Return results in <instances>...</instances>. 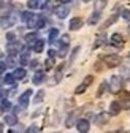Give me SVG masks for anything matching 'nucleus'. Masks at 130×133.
<instances>
[{"label": "nucleus", "instance_id": "f257e3e1", "mask_svg": "<svg viewBox=\"0 0 130 133\" xmlns=\"http://www.w3.org/2000/svg\"><path fill=\"white\" fill-rule=\"evenodd\" d=\"M27 25L30 29H41V27H44V18H43V16H40V14H34L27 21Z\"/></svg>", "mask_w": 130, "mask_h": 133}, {"label": "nucleus", "instance_id": "f03ea898", "mask_svg": "<svg viewBox=\"0 0 130 133\" xmlns=\"http://www.w3.org/2000/svg\"><path fill=\"white\" fill-rule=\"evenodd\" d=\"M103 62L109 66V68H114V66H119V65H121L122 59H121V56H118V54H109V56H105V57H103Z\"/></svg>", "mask_w": 130, "mask_h": 133}, {"label": "nucleus", "instance_id": "7ed1b4c3", "mask_svg": "<svg viewBox=\"0 0 130 133\" xmlns=\"http://www.w3.org/2000/svg\"><path fill=\"white\" fill-rule=\"evenodd\" d=\"M121 89H122V79L119 76H111V79H109V90L113 94H118Z\"/></svg>", "mask_w": 130, "mask_h": 133}, {"label": "nucleus", "instance_id": "20e7f679", "mask_svg": "<svg viewBox=\"0 0 130 133\" xmlns=\"http://www.w3.org/2000/svg\"><path fill=\"white\" fill-rule=\"evenodd\" d=\"M6 51L10 56H16L18 52L22 51V44L19 41H8V46H6Z\"/></svg>", "mask_w": 130, "mask_h": 133}, {"label": "nucleus", "instance_id": "39448f33", "mask_svg": "<svg viewBox=\"0 0 130 133\" xmlns=\"http://www.w3.org/2000/svg\"><path fill=\"white\" fill-rule=\"evenodd\" d=\"M92 81H94V76H90V75H89V76H86L84 82H83V84H79V86L76 87V90H75V92H76V94H84V92H86V89L92 84Z\"/></svg>", "mask_w": 130, "mask_h": 133}, {"label": "nucleus", "instance_id": "423d86ee", "mask_svg": "<svg viewBox=\"0 0 130 133\" xmlns=\"http://www.w3.org/2000/svg\"><path fill=\"white\" fill-rule=\"evenodd\" d=\"M54 13H56V16H57V18L63 19V18H67V16H68L70 10H68V6L65 5V3H62V5H59V6L54 10Z\"/></svg>", "mask_w": 130, "mask_h": 133}, {"label": "nucleus", "instance_id": "0eeeda50", "mask_svg": "<svg viewBox=\"0 0 130 133\" xmlns=\"http://www.w3.org/2000/svg\"><path fill=\"white\" fill-rule=\"evenodd\" d=\"M76 127H78V131L86 133V131H89V128H90V122H89L87 119H79L78 124H76Z\"/></svg>", "mask_w": 130, "mask_h": 133}, {"label": "nucleus", "instance_id": "6e6552de", "mask_svg": "<svg viewBox=\"0 0 130 133\" xmlns=\"http://www.w3.org/2000/svg\"><path fill=\"white\" fill-rule=\"evenodd\" d=\"M32 94H34L32 90H25V92H24V94L19 97V103H21V106H22V108H25V106L29 105V100H30Z\"/></svg>", "mask_w": 130, "mask_h": 133}, {"label": "nucleus", "instance_id": "1a4fd4ad", "mask_svg": "<svg viewBox=\"0 0 130 133\" xmlns=\"http://www.w3.org/2000/svg\"><path fill=\"white\" fill-rule=\"evenodd\" d=\"M121 109H122V106H121L119 102H111L109 103V116H118Z\"/></svg>", "mask_w": 130, "mask_h": 133}, {"label": "nucleus", "instance_id": "9d476101", "mask_svg": "<svg viewBox=\"0 0 130 133\" xmlns=\"http://www.w3.org/2000/svg\"><path fill=\"white\" fill-rule=\"evenodd\" d=\"M121 106H122V109H130V94L128 92L122 94V97H121Z\"/></svg>", "mask_w": 130, "mask_h": 133}, {"label": "nucleus", "instance_id": "9b49d317", "mask_svg": "<svg viewBox=\"0 0 130 133\" xmlns=\"http://www.w3.org/2000/svg\"><path fill=\"white\" fill-rule=\"evenodd\" d=\"M108 121H109V114H106V112H102V114H99L95 117V124L97 125H105Z\"/></svg>", "mask_w": 130, "mask_h": 133}, {"label": "nucleus", "instance_id": "f8f14e48", "mask_svg": "<svg viewBox=\"0 0 130 133\" xmlns=\"http://www.w3.org/2000/svg\"><path fill=\"white\" fill-rule=\"evenodd\" d=\"M83 19H81V18H73L72 21H70V29L72 30H79L81 27H83Z\"/></svg>", "mask_w": 130, "mask_h": 133}, {"label": "nucleus", "instance_id": "ddd939ff", "mask_svg": "<svg viewBox=\"0 0 130 133\" xmlns=\"http://www.w3.org/2000/svg\"><path fill=\"white\" fill-rule=\"evenodd\" d=\"M111 43L114 46H124V38L121 33H114V35L111 37Z\"/></svg>", "mask_w": 130, "mask_h": 133}, {"label": "nucleus", "instance_id": "4468645a", "mask_svg": "<svg viewBox=\"0 0 130 133\" xmlns=\"http://www.w3.org/2000/svg\"><path fill=\"white\" fill-rule=\"evenodd\" d=\"M11 13V5L5 3L3 6H0V18H8Z\"/></svg>", "mask_w": 130, "mask_h": 133}, {"label": "nucleus", "instance_id": "2eb2a0df", "mask_svg": "<svg viewBox=\"0 0 130 133\" xmlns=\"http://www.w3.org/2000/svg\"><path fill=\"white\" fill-rule=\"evenodd\" d=\"M32 48H34V52H43V49H44V41H43V40H37L34 44H32Z\"/></svg>", "mask_w": 130, "mask_h": 133}, {"label": "nucleus", "instance_id": "dca6fc26", "mask_svg": "<svg viewBox=\"0 0 130 133\" xmlns=\"http://www.w3.org/2000/svg\"><path fill=\"white\" fill-rule=\"evenodd\" d=\"M43 79H44V73L43 71H37L35 75H34V84H41L43 82Z\"/></svg>", "mask_w": 130, "mask_h": 133}, {"label": "nucleus", "instance_id": "f3484780", "mask_svg": "<svg viewBox=\"0 0 130 133\" xmlns=\"http://www.w3.org/2000/svg\"><path fill=\"white\" fill-rule=\"evenodd\" d=\"M5 124H8V125H16V124H18V117H16V116H13V114H8V116H5Z\"/></svg>", "mask_w": 130, "mask_h": 133}, {"label": "nucleus", "instance_id": "a211bd4d", "mask_svg": "<svg viewBox=\"0 0 130 133\" xmlns=\"http://www.w3.org/2000/svg\"><path fill=\"white\" fill-rule=\"evenodd\" d=\"M13 75H14V78H16V79H24L27 73H25V70H24V68H16Z\"/></svg>", "mask_w": 130, "mask_h": 133}, {"label": "nucleus", "instance_id": "6ab92c4d", "mask_svg": "<svg viewBox=\"0 0 130 133\" xmlns=\"http://www.w3.org/2000/svg\"><path fill=\"white\" fill-rule=\"evenodd\" d=\"M19 63H21V65L30 63V56H29V52H22V54L19 56Z\"/></svg>", "mask_w": 130, "mask_h": 133}, {"label": "nucleus", "instance_id": "aec40b11", "mask_svg": "<svg viewBox=\"0 0 130 133\" xmlns=\"http://www.w3.org/2000/svg\"><path fill=\"white\" fill-rule=\"evenodd\" d=\"M99 21H100V13H99V11H95V13L90 16V18H89V24L94 25V24H97Z\"/></svg>", "mask_w": 130, "mask_h": 133}, {"label": "nucleus", "instance_id": "412c9836", "mask_svg": "<svg viewBox=\"0 0 130 133\" xmlns=\"http://www.w3.org/2000/svg\"><path fill=\"white\" fill-rule=\"evenodd\" d=\"M14 81H16L14 75H5V78H3V84L11 86V84H14Z\"/></svg>", "mask_w": 130, "mask_h": 133}, {"label": "nucleus", "instance_id": "4be33fe9", "mask_svg": "<svg viewBox=\"0 0 130 133\" xmlns=\"http://www.w3.org/2000/svg\"><path fill=\"white\" fill-rule=\"evenodd\" d=\"M27 6H29L30 10H35V8H38V6H41V3H40V0H29V2H27Z\"/></svg>", "mask_w": 130, "mask_h": 133}, {"label": "nucleus", "instance_id": "5701e85b", "mask_svg": "<svg viewBox=\"0 0 130 133\" xmlns=\"http://www.w3.org/2000/svg\"><path fill=\"white\" fill-rule=\"evenodd\" d=\"M57 37H59V30H57V29H53V30L49 32V41H51V43H54Z\"/></svg>", "mask_w": 130, "mask_h": 133}, {"label": "nucleus", "instance_id": "b1692460", "mask_svg": "<svg viewBox=\"0 0 130 133\" xmlns=\"http://www.w3.org/2000/svg\"><path fill=\"white\" fill-rule=\"evenodd\" d=\"M0 106H2L5 111H10V109L13 108V105H11V102H10V100H2V105H0Z\"/></svg>", "mask_w": 130, "mask_h": 133}, {"label": "nucleus", "instance_id": "393cba45", "mask_svg": "<svg viewBox=\"0 0 130 133\" xmlns=\"http://www.w3.org/2000/svg\"><path fill=\"white\" fill-rule=\"evenodd\" d=\"M25 40H27L29 44H34L37 41V35H35V33H29V35H25Z\"/></svg>", "mask_w": 130, "mask_h": 133}, {"label": "nucleus", "instance_id": "a878e982", "mask_svg": "<svg viewBox=\"0 0 130 133\" xmlns=\"http://www.w3.org/2000/svg\"><path fill=\"white\" fill-rule=\"evenodd\" d=\"M103 41H105V33H100V35L97 37V41H95L94 48H99L100 44H103Z\"/></svg>", "mask_w": 130, "mask_h": 133}, {"label": "nucleus", "instance_id": "bb28decb", "mask_svg": "<svg viewBox=\"0 0 130 133\" xmlns=\"http://www.w3.org/2000/svg\"><path fill=\"white\" fill-rule=\"evenodd\" d=\"M44 98V92L43 90H40L38 94H37V97L34 98V103H41V100Z\"/></svg>", "mask_w": 130, "mask_h": 133}, {"label": "nucleus", "instance_id": "cd10ccee", "mask_svg": "<svg viewBox=\"0 0 130 133\" xmlns=\"http://www.w3.org/2000/svg\"><path fill=\"white\" fill-rule=\"evenodd\" d=\"M116 19H118V14H113L111 18H109V19H108V21L103 24V27H109L111 24H114V21H116Z\"/></svg>", "mask_w": 130, "mask_h": 133}, {"label": "nucleus", "instance_id": "c85d7f7f", "mask_svg": "<svg viewBox=\"0 0 130 133\" xmlns=\"http://www.w3.org/2000/svg\"><path fill=\"white\" fill-rule=\"evenodd\" d=\"M75 116H76L75 112H73V114H70V117L67 119V122H65V125H67V127H72V125H73V122H75Z\"/></svg>", "mask_w": 130, "mask_h": 133}, {"label": "nucleus", "instance_id": "c756f323", "mask_svg": "<svg viewBox=\"0 0 130 133\" xmlns=\"http://www.w3.org/2000/svg\"><path fill=\"white\" fill-rule=\"evenodd\" d=\"M122 86H124V90L130 94V78H127V79L122 82Z\"/></svg>", "mask_w": 130, "mask_h": 133}, {"label": "nucleus", "instance_id": "7c9ffc66", "mask_svg": "<svg viewBox=\"0 0 130 133\" xmlns=\"http://www.w3.org/2000/svg\"><path fill=\"white\" fill-rule=\"evenodd\" d=\"M105 5H106V0H97V3H95V8H97V10H102Z\"/></svg>", "mask_w": 130, "mask_h": 133}, {"label": "nucleus", "instance_id": "2f4dec72", "mask_svg": "<svg viewBox=\"0 0 130 133\" xmlns=\"http://www.w3.org/2000/svg\"><path fill=\"white\" fill-rule=\"evenodd\" d=\"M106 82H102V86H100V89H99V92H97V95H99V97H102L103 94H105V89H106Z\"/></svg>", "mask_w": 130, "mask_h": 133}, {"label": "nucleus", "instance_id": "473e14b6", "mask_svg": "<svg viewBox=\"0 0 130 133\" xmlns=\"http://www.w3.org/2000/svg\"><path fill=\"white\" fill-rule=\"evenodd\" d=\"M32 16H34V13H30V11H24V13H22V19H24V21H29Z\"/></svg>", "mask_w": 130, "mask_h": 133}, {"label": "nucleus", "instance_id": "72a5a7b5", "mask_svg": "<svg viewBox=\"0 0 130 133\" xmlns=\"http://www.w3.org/2000/svg\"><path fill=\"white\" fill-rule=\"evenodd\" d=\"M14 38H16V33H14V32H8V33H6V40H8V41H16Z\"/></svg>", "mask_w": 130, "mask_h": 133}, {"label": "nucleus", "instance_id": "f704fd0d", "mask_svg": "<svg viewBox=\"0 0 130 133\" xmlns=\"http://www.w3.org/2000/svg\"><path fill=\"white\" fill-rule=\"evenodd\" d=\"M11 24H13V18H10V19L3 18V21H2V25H3V27H8V25H11Z\"/></svg>", "mask_w": 130, "mask_h": 133}, {"label": "nucleus", "instance_id": "c9c22d12", "mask_svg": "<svg viewBox=\"0 0 130 133\" xmlns=\"http://www.w3.org/2000/svg\"><path fill=\"white\" fill-rule=\"evenodd\" d=\"M59 56H60V57H65V56H67V44H62V49L59 51Z\"/></svg>", "mask_w": 130, "mask_h": 133}, {"label": "nucleus", "instance_id": "e433bc0d", "mask_svg": "<svg viewBox=\"0 0 130 133\" xmlns=\"http://www.w3.org/2000/svg\"><path fill=\"white\" fill-rule=\"evenodd\" d=\"M53 63H54V60H53V57H49V59H48L46 60V70H49V68H53Z\"/></svg>", "mask_w": 130, "mask_h": 133}, {"label": "nucleus", "instance_id": "4c0bfd02", "mask_svg": "<svg viewBox=\"0 0 130 133\" xmlns=\"http://www.w3.org/2000/svg\"><path fill=\"white\" fill-rule=\"evenodd\" d=\"M68 41H70V37H68V35H62L60 44H68Z\"/></svg>", "mask_w": 130, "mask_h": 133}, {"label": "nucleus", "instance_id": "58836bf2", "mask_svg": "<svg viewBox=\"0 0 130 133\" xmlns=\"http://www.w3.org/2000/svg\"><path fill=\"white\" fill-rule=\"evenodd\" d=\"M122 18H124L125 21H130V11H128V10H124V11H122Z\"/></svg>", "mask_w": 130, "mask_h": 133}, {"label": "nucleus", "instance_id": "ea45409f", "mask_svg": "<svg viewBox=\"0 0 130 133\" xmlns=\"http://www.w3.org/2000/svg\"><path fill=\"white\" fill-rule=\"evenodd\" d=\"M6 63L5 62H2V60H0V75H2V73H5V70H6Z\"/></svg>", "mask_w": 130, "mask_h": 133}, {"label": "nucleus", "instance_id": "a19ab883", "mask_svg": "<svg viewBox=\"0 0 130 133\" xmlns=\"http://www.w3.org/2000/svg\"><path fill=\"white\" fill-rule=\"evenodd\" d=\"M6 65H8V66H13V65H14V59H13V56H10V59L6 60Z\"/></svg>", "mask_w": 130, "mask_h": 133}, {"label": "nucleus", "instance_id": "79ce46f5", "mask_svg": "<svg viewBox=\"0 0 130 133\" xmlns=\"http://www.w3.org/2000/svg\"><path fill=\"white\" fill-rule=\"evenodd\" d=\"M27 131H38V127H35V125H32V127H30V128H29Z\"/></svg>", "mask_w": 130, "mask_h": 133}, {"label": "nucleus", "instance_id": "37998d69", "mask_svg": "<svg viewBox=\"0 0 130 133\" xmlns=\"http://www.w3.org/2000/svg\"><path fill=\"white\" fill-rule=\"evenodd\" d=\"M37 65H38V62H37V60H34V62H30V66H32V68H37Z\"/></svg>", "mask_w": 130, "mask_h": 133}, {"label": "nucleus", "instance_id": "c03bdc74", "mask_svg": "<svg viewBox=\"0 0 130 133\" xmlns=\"http://www.w3.org/2000/svg\"><path fill=\"white\" fill-rule=\"evenodd\" d=\"M48 52H49V57H54V56H56V51H54V49H49Z\"/></svg>", "mask_w": 130, "mask_h": 133}, {"label": "nucleus", "instance_id": "a18cd8bd", "mask_svg": "<svg viewBox=\"0 0 130 133\" xmlns=\"http://www.w3.org/2000/svg\"><path fill=\"white\" fill-rule=\"evenodd\" d=\"M59 2H60V3H65V5H67V3H70V2H72V0H59Z\"/></svg>", "mask_w": 130, "mask_h": 133}, {"label": "nucleus", "instance_id": "49530a36", "mask_svg": "<svg viewBox=\"0 0 130 133\" xmlns=\"http://www.w3.org/2000/svg\"><path fill=\"white\" fill-rule=\"evenodd\" d=\"M3 131V124H0V133Z\"/></svg>", "mask_w": 130, "mask_h": 133}, {"label": "nucleus", "instance_id": "de8ad7c7", "mask_svg": "<svg viewBox=\"0 0 130 133\" xmlns=\"http://www.w3.org/2000/svg\"><path fill=\"white\" fill-rule=\"evenodd\" d=\"M3 111H5V109H3L2 106H0V114H3Z\"/></svg>", "mask_w": 130, "mask_h": 133}, {"label": "nucleus", "instance_id": "09e8293b", "mask_svg": "<svg viewBox=\"0 0 130 133\" xmlns=\"http://www.w3.org/2000/svg\"><path fill=\"white\" fill-rule=\"evenodd\" d=\"M0 98H3V92L2 90H0Z\"/></svg>", "mask_w": 130, "mask_h": 133}, {"label": "nucleus", "instance_id": "8fccbe9b", "mask_svg": "<svg viewBox=\"0 0 130 133\" xmlns=\"http://www.w3.org/2000/svg\"><path fill=\"white\" fill-rule=\"evenodd\" d=\"M2 57H3V52H2V51H0V59H2Z\"/></svg>", "mask_w": 130, "mask_h": 133}, {"label": "nucleus", "instance_id": "3c124183", "mask_svg": "<svg viewBox=\"0 0 130 133\" xmlns=\"http://www.w3.org/2000/svg\"><path fill=\"white\" fill-rule=\"evenodd\" d=\"M128 33H130V25H128Z\"/></svg>", "mask_w": 130, "mask_h": 133}, {"label": "nucleus", "instance_id": "603ef678", "mask_svg": "<svg viewBox=\"0 0 130 133\" xmlns=\"http://www.w3.org/2000/svg\"><path fill=\"white\" fill-rule=\"evenodd\" d=\"M84 2H87V0H84Z\"/></svg>", "mask_w": 130, "mask_h": 133}, {"label": "nucleus", "instance_id": "864d4df0", "mask_svg": "<svg viewBox=\"0 0 130 133\" xmlns=\"http://www.w3.org/2000/svg\"><path fill=\"white\" fill-rule=\"evenodd\" d=\"M128 57H130V54H128Z\"/></svg>", "mask_w": 130, "mask_h": 133}]
</instances>
